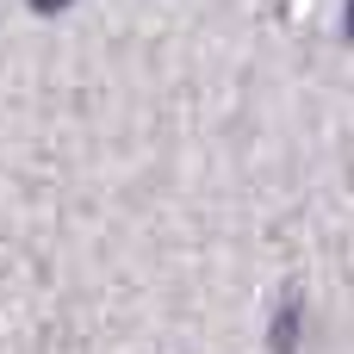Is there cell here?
Here are the masks:
<instances>
[{
    "label": "cell",
    "instance_id": "1",
    "mask_svg": "<svg viewBox=\"0 0 354 354\" xmlns=\"http://www.w3.org/2000/svg\"><path fill=\"white\" fill-rule=\"evenodd\" d=\"M292 342H299V305L274 317V348H292Z\"/></svg>",
    "mask_w": 354,
    "mask_h": 354
},
{
    "label": "cell",
    "instance_id": "2",
    "mask_svg": "<svg viewBox=\"0 0 354 354\" xmlns=\"http://www.w3.org/2000/svg\"><path fill=\"white\" fill-rule=\"evenodd\" d=\"M31 6H37V12H62L68 0H31Z\"/></svg>",
    "mask_w": 354,
    "mask_h": 354
},
{
    "label": "cell",
    "instance_id": "3",
    "mask_svg": "<svg viewBox=\"0 0 354 354\" xmlns=\"http://www.w3.org/2000/svg\"><path fill=\"white\" fill-rule=\"evenodd\" d=\"M342 31H348V37H354V0H348V12H342Z\"/></svg>",
    "mask_w": 354,
    "mask_h": 354
}]
</instances>
